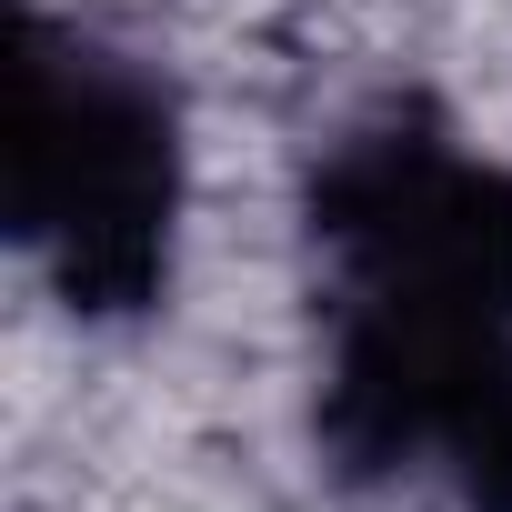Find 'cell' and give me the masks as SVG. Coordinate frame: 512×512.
<instances>
[{"label":"cell","instance_id":"2","mask_svg":"<svg viewBox=\"0 0 512 512\" xmlns=\"http://www.w3.org/2000/svg\"><path fill=\"white\" fill-rule=\"evenodd\" d=\"M181 201H191V151H181L171 81L141 51H121L61 11H21L11 241L61 292V312H81V322L161 312L171 251H181Z\"/></svg>","mask_w":512,"mask_h":512},{"label":"cell","instance_id":"1","mask_svg":"<svg viewBox=\"0 0 512 512\" xmlns=\"http://www.w3.org/2000/svg\"><path fill=\"white\" fill-rule=\"evenodd\" d=\"M302 231L322 251V462L512 512V161L382 101L322 141Z\"/></svg>","mask_w":512,"mask_h":512}]
</instances>
